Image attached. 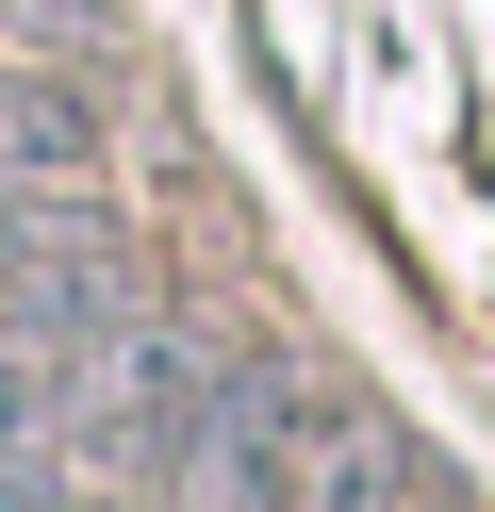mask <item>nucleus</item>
Here are the masks:
<instances>
[{"label": "nucleus", "mask_w": 495, "mask_h": 512, "mask_svg": "<svg viewBox=\"0 0 495 512\" xmlns=\"http://www.w3.org/2000/svg\"><path fill=\"white\" fill-rule=\"evenodd\" d=\"M66 413H83V347L0 331V463H17V446H66Z\"/></svg>", "instance_id": "nucleus-4"}, {"label": "nucleus", "mask_w": 495, "mask_h": 512, "mask_svg": "<svg viewBox=\"0 0 495 512\" xmlns=\"http://www.w3.org/2000/svg\"><path fill=\"white\" fill-rule=\"evenodd\" d=\"M83 166H99V83L17 67L0 83V182H83Z\"/></svg>", "instance_id": "nucleus-3"}, {"label": "nucleus", "mask_w": 495, "mask_h": 512, "mask_svg": "<svg viewBox=\"0 0 495 512\" xmlns=\"http://www.w3.org/2000/svg\"><path fill=\"white\" fill-rule=\"evenodd\" d=\"M314 380L281 347H215V413H198V479L182 496H231V512H297L314 496Z\"/></svg>", "instance_id": "nucleus-2"}, {"label": "nucleus", "mask_w": 495, "mask_h": 512, "mask_svg": "<svg viewBox=\"0 0 495 512\" xmlns=\"http://www.w3.org/2000/svg\"><path fill=\"white\" fill-rule=\"evenodd\" d=\"M198 413H215V331H182V314H132L116 347H83L66 463H83L99 496H182V479H198Z\"/></svg>", "instance_id": "nucleus-1"}, {"label": "nucleus", "mask_w": 495, "mask_h": 512, "mask_svg": "<svg viewBox=\"0 0 495 512\" xmlns=\"http://www.w3.org/2000/svg\"><path fill=\"white\" fill-rule=\"evenodd\" d=\"M0 512H116V496H99L66 446H17V463H0Z\"/></svg>", "instance_id": "nucleus-5"}]
</instances>
